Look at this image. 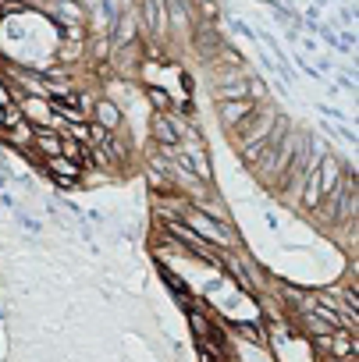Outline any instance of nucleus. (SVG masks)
<instances>
[{
    "mask_svg": "<svg viewBox=\"0 0 359 362\" xmlns=\"http://www.w3.org/2000/svg\"><path fill=\"white\" fill-rule=\"evenodd\" d=\"M302 139H306V132L292 124V128L281 135V142H274V146H270V149H267V153H263V156L253 163V177L260 181V185H263L267 192L274 189V181L285 174V167L292 163V156H295V149L302 146Z\"/></svg>",
    "mask_w": 359,
    "mask_h": 362,
    "instance_id": "obj_1",
    "label": "nucleus"
},
{
    "mask_svg": "<svg viewBox=\"0 0 359 362\" xmlns=\"http://www.w3.org/2000/svg\"><path fill=\"white\" fill-rule=\"evenodd\" d=\"M210 249H228V252H239L242 249V238H239V228L232 224V221H217V217H210L207 210H200L196 203H189V210H186V217H182Z\"/></svg>",
    "mask_w": 359,
    "mask_h": 362,
    "instance_id": "obj_2",
    "label": "nucleus"
},
{
    "mask_svg": "<svg viewBox=\"0 0 359 362\" xmlns=\"http://www.w3.org/2000/svg\"><path fill=\"white\" fill-rule=\"evenodd\" d=\"M164 22H167V40L189 43L193 25H196V8H193V0H167V4H164Z\"/></svg>",
    "mask_w": 359,
    "mask_h": 362,
    "instance_id": "obj_3",
    "label": "nucleus"
},
{
    "mask_svg": "<svg viewBox=\"0 0 359 362\" xmlns=\"http://www.w3.org/2000/svg\"><path fill=\"white\" fill-rule=\"evenodd\" d=\"M228 40H224V33L217 29V22H196L193 25V36H189V47L196 50V57L207 64V61H214L217 57V50L224 47Z\"/></svg>",
    "mask_w": 359,
    "mask_h": 362,
    "instance_id": "obj_4",
    "label": "nucleus"
},
{
    "mask_svg": "<svg viewBox=\"0 0 359 362\" xmlns=\"http://www.w3.org/2000/svg\"><path fill=\"white\" fill-rule=\"evenodd\" d=\"M110 68H114V78L118 82H139V71H142V40H135L128 47H118L110 54Z\"/></svg>",
    "mask_w": 359,
    "mask_h": 362,
    "instance_id": "obj_5",
    "label": "nucleus"
},
{
    "mask_svg": "<svg viewBox=\"0 0 359 362\" xmlns=\"http://www.w3.org/2000/svg\"><path fill=\"white\" fill-rule=\"evenodd\" d=\"M89 121L100 124L103 132H121V124H125V107H121L114 96H96V100H93V110H89Z\"/></svg>",
    "mask_w": 359,
    "mask_h": 362,
    "instance_id": "obj_6",
    "label": "nucleus"
},
{
    "mask_svg": "<svg viewBox=\"0 0 359 362\" xmlns=\"http://www.w3.org/2000/svg\"><path fill=\"white\" fill-rule=\"evenodd\" d=\"M139 33H142V25H139V11H135V4L121 8V11H118V18H114V25H110V43H114V50H118V47L135 43V40H139Z\"/></svg>",
    "mask_w": 359,
    "mask_h": 362,
    "instance_id": "obj_7",
    "label": "nucleus"
},
{
    "mask_svg": "<svg viewBox=\"0 0 359 362\" xmlns=\"http://www.w3.org/2000/svg\"><path fill=\"white\" fill-rule=\"evenodd\" d=\"M253 110H256L253 100H224L217 103V121L224 124V132H235L246 117H253Z\"/></svg>",
    "mask_w": 359,
    "mask_h": 362,
    "instance_id": "obj_8",
    "label": "nucleus"
},
{
    "mask_svg": "<svg viewBox=\"0 0 359 362\" xmlns=\"http://www.w3.org/2000/svg\"><path fill=\"white\" fill-rule=\"evenodd\" d=\"M149 135L153 146H178V114H153Z\"/></svg>",
    "mask_w": 359,
    "mask_h": 362,
    "instance_id": "obj_9",
    "label": "nucleus"
},
{
    "mask_svg": "<svg viewBox=\"0 0 359 362\" xmlns=\"http://www.w3.org/2000/svg\"><path fill=\"white\" fill-rule=\"evenodd\" d=\"M29 149L40 156V160H50V156H61V135L50 132V128H33V139H29Z\"/></svg>",
    "mask_w": 359,
    "mask_h": 362,
    "instance_id": "obj_10",
    "label": "nucleus"
},
{
    "mask_svg": "<svg viewBox=\"0 0 359 362\" xmlns=\"http://www.w3.org/2000/svg\"><path fill=\"white\" fill-rule=\"evenodd\" d=\"M40 167H43L50 177H75V181H82V177H86V170H82L75 160H68V156H50V160H40Z\"/></svg>",
    "mask_w": 359,
    "mask_h": 362,
    "instance_id": "obj_11",
    "label": "nucleus"
},
{
    "mask_svg": "<svg viewBox=\"0 0 359 362\" xmlns=\"http://www.w3.org/2000/svg\"><path fill=\"white\" fill-rule=\"evenodd\" d=\"M359 351H355V334H348V330H334L331 334V351H327V358H355Z\"/></svg>",
    "mask_w": 359,
    "mask_h": 362,
    "instance_id": "obj_12",
    "label": "nucleus"
},
{
    "mask_svg": "<svg viewBox=\"0 0 359 362\" xmlns=\"http://www.w3.org/2000/svg\"><path fill=\"white\" fill-rule=\"evenodd\" d=\"M160 277H164V284H167V288H171V291H174V295H178V302H182V305H186V309H189V305H193V302H196V295H193V291H189V284H186V281H182V277H178V274H174V270H167V267H160Z\"/></svg>",
    "mask_w": 359,
    "mask_h": 362,
    "instance_id": "obj_13",
    "label": "nucleus"
},
{
    "mask_svg": "<svg viewBox=\"0 0 359 362\" xmlns=\"http://www.w3.org/2000/svg\"><path fill=\"white\" fill-rule=\"evenodd\" d=\"M146 100H149L153 114H171L174 110V100H171V93L164 86H146Z\"/></svg>",
    "mask_w": 359,
    "mask_h": 362,
    "instance_id": "obj_14",
    "label": "nucleus"
},
{
    "mask_svg": "<svg viewBox=\"0 0 359 362\" xmlns=\"http://www.w3.org/2000/svg\"><path fill=\"white\" fill-rule=\"evenodd\" d=\"M246 86H249V100H253L256 107H260V103H270V89H267V82H263L256 71L249 75V82H246Z\"/></svg>",
    "mask_w": 359,
    "mask_h": 362,
    "instance_id": "obj_15",
    "label": "nucleus"
},
{
    "mask_svg": "<svg viewBox=\"0 0 359 362\" xmlns=\"http://www.w3.org/2000/svg\"><path fill=\"white\" fill-rule=\"evenodd\" d=\"M235 330H239L242 337H249L253 344H263V330H260V323H235Z\"/></svg>",
    "mask_w": 359,
    "mask_h": 362,
    "instance_id": "obj_16",
    "label": "nucleus"
},
{
    "mask_svg": "<svg viewBox=\"0 0 359 362\" xmlns=\"http://www.w3.org/2000/svg\"><path fill=\"white\" fill-rule=\"evenodd\" d=\"M11 103H15V100H11V89L0 82V107H11Z\"/></svg>",
    "mask_w": 359,
    "mask_h": 362,
    "instance_id": "obj_17",
    "label": "nucleus"
}]
</instances>
